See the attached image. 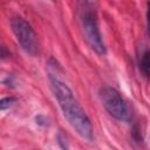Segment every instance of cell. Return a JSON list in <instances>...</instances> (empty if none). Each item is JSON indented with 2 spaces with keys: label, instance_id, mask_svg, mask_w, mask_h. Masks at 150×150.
<instances>
[{
  "label": "cell",
  "instance_id": "obj_1",
  "mask_svg": "<svg viewBox=\"0 0 150 150\" xmlns=\"http://www.w3.org/2000/svg\"><path fill=\"white\" fill-rule=\"evenodd\" d=\"M49 82L59 107L61 108V111L70 127L80 137L87 141H91L94 136L91 121L74 96L73 90L57 75H54L52 73L49 74Z\"/></svg>",
  "mask_w": 150,
  "mask_h": 150
},
{
  "label": "cell",
  "instance_id": "obj_2",
  "mask_svg": "<svg viewBox=\"0 0 150 150\" xmlns=\"http://www.w3.org/2000/svg\"><path fill=\"white\" fill-rule=\"evenodd\" d=\"M80 23L83 36L89 45V47L97 54H105V46L102 40V35L97 23L96 11L93 5L88 1H82L80 7Z\"/></svg>",
  "mask_w": 150,
  "mask_h": 150
},
{
  "label": "cell",
  "instance_id": "obj_3",
  "mask_svg": "<svg viewBox=\"0 0 150 150\" xmlns=\"http://www.w3.org/2000/svg\"><path fill=\"white\" fill-rule=\"evenodd\" d=\"M11 28L18 43L20 45V47L25 53L32 56L39 54L40 45H39L38 35L34 28L32 27V25L26 19L19 15L13 16L11 19Z\"/></svg>",
  "mask_w": 150,
  "mask_h": 150
},
{
  "label": "cell",
  "instance_id": "obj_4",
  "mask_svg": "<svg viewBox=\"0 0 150 150\" xmlns=\"http://www.w3.org/2000/svg\"><path fill=\"white\" fill-rule=\"evenodd\" d=\"M100 100L107 112L118 121H128L130 118L129 108L121 94L112 87H103L100 90Z\"/></svg>",
  "mask_w": 150,
  "mask_h": 150
},
{
  "label": "cell",
  "instance_id": "obj_5",
  "mask_svg": "<svg viewBox=\"0 0 150 150\" xmlns=\"http://www.w3.org/2000/svg\"><path fill=\"white\" fill-rule=\"evenodd\" d=\"M141 68H142V71L146 75V77L150 81V49L143 53L141 59Z\"/></svg>",
  "mask_w": 150,
  "mask_h": 150
},
{
  "label": "cell",
  "instance_id": "obj_6",
  "mask_svg": "<svg viewBox=\"0 0 150 150\" xmlns=\"http://www.w3.org/2000/svg\"><path fill=\"white\" fill-rule=\"evenodd\" d=\"M15 103H16V98H14V97H4L0 102V108H1L2 111H5L6 109L13 107Z\"/></svg>",
  "mask_w": 150,
  "mask_h": 150
},
{
  "label": "cell",
  "instance_id": "obj_7",
  "mask_svg": "<svg viewBox=\"0 0 150 150\" xmlns=\"http://www.w3.org/2000/svg\"><path fill=\"white\" fill-rule=\"evenodd\" d=\"M146 29H148V35L150 38V1L146 5Z\"/></svg>",
  "mask_w": 150,
  "mask_h": 150
},
{
  "label": "cell",
  "instance_id": "obj_8",
  "mask_svg": "<svg viewBox=\"0 0 150 150\" xmlns=\"http://www.w3.org/2000/svg\"><path fill=\"white\" fill-rule=\"evenodd\" d=\"M35 121H36V124H39V125H47V120H46V117L45 116H42V115H39V116H36L35 117Z\"/></svg>",
  "mask_w": 150,
  "mask_h": 150
},
{
  "label": "cell",
  "instance_id": "obj_9",
  "mask_svg": "<svg viewBox=\"0 0 150 150\" xmlns=\"http://www.w3.org/2000/svg\"><path fill=\"white\" fill-rule=\"evenodd\" d=\"M57 139H59L57 142H59V144H60V146H61L62 149H67V148H68V145L66 144V138H64L61 134L57 136Z\"/></svg>",
  "mask_w": 150,
  "mask_h": 150
}]
</instances>
